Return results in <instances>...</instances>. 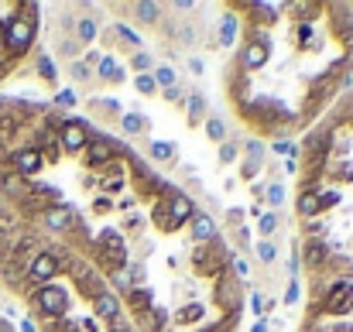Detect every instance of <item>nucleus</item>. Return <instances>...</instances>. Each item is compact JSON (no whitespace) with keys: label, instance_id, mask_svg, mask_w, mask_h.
<instances>
[{"label":"nucleus","instance_id":"nucleus-1","mask_svg":"<svg viewBox=\"0 0 353 332\" xmlns=\"http://www.w3.org/2000/svg\"><path fill=\"white\" fill-rule=\"evenodd\" d=\"M31 305H34V312L45 315V319H62L65 309H69V298H65L62 288H55V284H41V288L31 291Z\"/></svg>","mask_w":353,"mask_h":332},{"label":"nucleus","instance_id":"nucleus-2","mask_svg":"<svg viewBox=\"0 0 353 332\" xmlns=\"http://www.w3.org/2000/svg\"><path fill=\"white\" fill-rule=\"evenodd\" d=\"M17 10H21V7H10V10L0 7V76H3V72L10 69V62L17 59V52L7 45V31H10V21L17 17Z\"/></svg>","mask_w":353,"mask_h":332},{"label":"nucleus","instance_id":"nucleus-3","mask_svg":"<svg viewBox=\"0 0 353 332\" xmlns=\"http://www.w3.org/2000/svg\"><path fill=\"white\" fill-rule=\"evenodd\" d=\"M59 144H62L65 154L83 151V147H86V130H83V123H62V127H59Z\"/></svg>","mask_w":353,"mask_h":332},{"label":"nucleus","instance_id":"nucleus-4","mask_svg":"<svg viewBox=\"0 0 353 332\" xmlns=\"http://www.w3.org/2000/svg\"><path fill=\"white\" fill-rule=\"evenodd\" d=\"M45 226H48L52 233L69 229V226H72V209H69V206H52V209H45Z\"/></svg>","mask_w":353,"mask_h":332},{"label":"nucleus","instance_id":"nucleus-5","mask_svg":"<svg viewBox=\"0 0 353 332\" xmlns=\"http://www.w3.org/2000/svg\"><path fill=\"white\" fill-rule=\"evenodd\" d=\"M93 309H97V315H100V319L114 322V319L120 315V302H117V295H110V291H100V295L93 298Z\"/></svg>","mask_w":353,"mask_h":332},{"label":"nucleus","instance_id":"nucleus-6","mask_svg":"<svg viewBox=\"0 0 353 332\" xmlns=\"http://www.w3.org/2000/svg\"><path fill=\"white\" fill-rule=\"evenodd\" d=\"M350 305H353V288L350 284H336L333 295H330V302H326V312H343Z\"/></svg>","mask_w":353,"mask_h":332},{"label":"nucleus","instance_id":"nucleus-7","mask_svg":"<svg viewBox=\"0 0 353 332\" xmlns=\"http://www.w3.org/2000/svg\"><path fill=\"white\" fill-rule=\"evenodd\" d=\"M192 236H196L199 243L213 240V236H216V222H213V216H206V213H196V216H192Z\"/></svg>","mask_w":353,"mask_h":332},{"label":"nucleus","instance_id":"nucleus-8","mask_svg":"<svg viewBox=\"0 0 353 332\" xmlns=\"http://www.w3.org/2000/svg\"><path fill=\"white\" fill-rule=\"evenodd\" d=\"M168 213H172V220L179 222V226H182L185 220H192V216H196V209H192V199H185V196H175Z\"/></svg>","mask_w":353,"mask_h":332},{"label":"nucleus","instance_id":"nucleus-9","mask_svg":"<svg viewBox=\"0 0 353 332\" xmlns=\"http://www.w3.org/2000/svg\"><path fill=\"white\" fill-rule=\"evenodd\" d=\"M264 59H268V52H264V45H250V48L243 52V65H247V69H257V65H261Z\"/></svg>","mask_w":353,"mask_h":332},{"label":"nucleus","instance_id":"nucleus-10","mask_svg":"<svg viewBox=\"0 0 353 332\" xmlns=\"http://www.w3.org/2000/svg\"><path fill=\"white\" fill-rule=\"evenodd\" d=\"M319 206H323V203H319V196H316V192H305V196L299 199V213H302V216H316V213H319Z\"/></svg>","mask_w":353,"mask_h":332},{"label":"nucleus","instance_id":"nucleus-11","mask_svg":"<svg viewBox=\"0 0 353 332\" xmlns=\"http://www.w3.org/2000/svg\"><path fill=\"white\" fill-rule=\"evenodd\" d=\"M123 130H127V134H141V130H144V116L127 113V116H123Z\"/></svg>","mask_w":353,"mask_h":332},{"label":"nucleus","instance_id":"nucleus-12","mask_svg":"<svg viewBox=\"0 0 353 332\" xmlns=\"http://www.w3.org/2000/svg\"><path fill=\"white\" fill-rule=\"evenodd\" d=\"M76 31H79V38H83L86 45L97 38V24H93V21H79V28H76Z\"/></svg>","mask_w":353,"mask_h":332},{"label":"nucleus","instance_id":"nucleus-13","mask_svg":"<svg viewBox=\"0 0 353 332\" xmlns=\"http://www.w3.org/2000/svg\"><path fill=\"white\" fill-rule=\"evenodd\" d=\"M154 83H161V86H175V69L161 65V69L154 72Z\"/></svg>","mask_w":353,"mask_h":332},{"label":"nucleus","instance_id":"nucleus-14","mask_svg":"<svg viewBox=\"0 0 353 332\" xmlns=\"http://www.w3.org/2000/svg\"><path fill=\"white\" fill-rule=\"evenodd\" d=\"M90 158L93 161H107L110 158V144L103 141V144H90Z\"/></svg>","mask_w":353,"mask_h":332},{"label":"nucleus","instance_id":"nucleus-15","mask_svg":"<svg viewBox=\"0 0 353 332\" xmlns=\"http://www.w3.org/2000/svg\"><path fill=\"white\" fill-rule=\"evenodd\" d=\"M151 154H154L158 161H168V158H172V144H158V141H154V144H151Z\"/></svg>","mask_w":353,"mask_h":332},{"label":"nucleus","instance_id":"nucleus-16","mask_svg":"<svg viewBox=\"0 0 353 332\" xmlns=\"http://www.w3.org/2000/svg\"><path fill=\"white\" fill-rule=\"evenodd\" d=\"M154 86H158V83H154V76H148V72H144V76H137V90H141V93H154Z\"/></svg>","mask_w":353,"mask_h":332},{"label":"nucleus","instance_id":"nucleus-17","mask_svg":"<svg viewBox=\"0 0 353 332\" xmlns=\"http://www.w3.org/2000/svg\"><path fill=\"white\" fill-rule=\"evenodd\" d=\"M206 134H210L213 141H223V134H227V130H223V123H220V120H210V123H206Z\"/></svg>","mask_w":353,"mask_h":332},{"label":"nucleus","instance_id":"nucleus-18","mask_svg":"<svg viewBox=\"0 0 353 332\" xmlns=\"http://www.w3.org/2000/svg\"><path fill=\"white\" fill-rule=\"evenodd\" d=\"M148 302H151V295H148V291H144V288H137V291H134V295H130V305H134V309H144V305H148Z\"/></svg>","mask_w":353,"mask_h":332},{"label":"nucleus","instance_id":"nucleus-19","mask_svg":"<svg viewBox=\"0 0 353 332\" xmlns=\"http://www.w3.org/2000/svg\"><path fill=\"white\" fill-rule=\"evenodd\" d=\"M137 14H141L144 21H154V14H158V7H154V3H137Z\"/></svg>","mask_w":353,"mask_h":332},{"label":"nucleus","instance_id":"nucleus-20","mask_svg":"<svg viewBox=\"0 0 353 332\" xmlns=\"http://www.w3.org/2000/svg\"><path fill=\"white\" fill-rule=\"evenodd\" d=\"M38 69H41V76H45V79H55V62H52V59H41V62H38Z\"/></svg>","mask_w":353,"mask_h":332},{"label":"nucleus","instance_id":"nucleus-21","mask_svg":"<svg viewBox=\"0 0 353 332\" xmlns=\"http://www.w3.org/2000/svg\"><path fill=\"white\" fill-rule=\"evenodd\" d=\"M257 253H261V260H274V247H271V243H261Z\"/></svg>","mask_w":353,"mask_h":332},{"label":"nucleus","instance_id":"nucleus-22","mask_svg":"<svg viewBox=\"0 0 353 332\" xmlns=\"http://www.w3.org/2000/svg\"><path fill=\"white\" fill-rule=\"evenodd\" d=\"M274 226H278V220H274L271 213H268V216H261V229H264V233H271Z\"/></svg>","mask_w":353,"mask_h":332},{"label":"nucleus","instance_id":"nucleus-23","mask_svg":"<svg viewBox=\"0 0 353 332\" xmlns=\"http://www.w3.org/2000/svg\"><path fill=\"white\" fill-rule=\"evenodd\" d=\"M72 76H76V79H86V65H83V62H72Z\"/></svg>","mask_w":353,"mask_h":332},{"label":"nucleus","instance_id":"nucleus-24","mask_svg":"<svg viewBox=\"0 0 353 332\" xmlns=\"http://www.w3.org/2000/svg\"><path fill=\"white\" fill-rule=\"evenodd\" d=\"M230 264H234V271H236V274H240V278H243V274H247V264H243V260H240V257H234V260H230Z\"/></svg>","mask_w":353,"mask_h":332},{"label":"nucleus","instance_id":"nucleus-25","mask_svg":"<svg viewBox=\"0 0 353 332\" xmlns=\"http://www.w3.org/2000/svg\"><path fill=\"white\" fill-rule=\"evenodd\" d=\"M59 103H62V107H72V103H76V96H72V93H62V96H59Z\"/></svg>","mask_w":353,"mask_h":332},{"label":"nucleus","instance_id":"nucleus-26","mask_svg":"<svg viewBox=\"0 0 353 332\" xmlns=\"http://www.w3.org/2000/svg\"><path fill=\"white\" fill-rule=\"evenodd\" d=\"M268 199H271V203H274V206H278V203H281V189H278V185H274V189H271V192H268Z\"/></svg>","mask_w":353,"mask_h":332},{"label":"nucleus","instance_id":"nucleus-27","mask_svg":"<svg viewBox=\"0 0 353 332\" xmlns=\"http://www.w3.org/2000/svg\"><path fill=\"white\" fill-rule=\"evenodd\" d=\"M319 253H323V247H319V243H316V247H312V250H309V260H312V264H316V260H319Z\"/></svg>","mask_w":353,"mask_h":332},{"label":"nucleus","instance_id":"nucleus-28","mask_svg":"<svg viewBox=\"0 0 353 332\" xmlns=\"http://www.w3.org/2000/svg\"><path fill=\"white\" fill-rule=\"evenodd\" d=\"M0 332H14V329H10V326H7V322H3V319H0Z\"/></svg>","mask_w":353,"mask_h":332}]
</instances>
